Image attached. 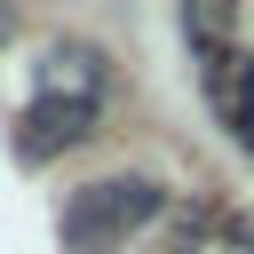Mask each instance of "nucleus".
Instances as JSON below:
<instances>
[{
	"mask_svg": "<svg viewBox=\"0 0 254 254\" xmlns=\"http://www.w3.org/2000/svg\"><path fill=\"white\" fill-rule=\"evenodd\" d=\"M159 206H167V190L151 183V175H111V183H87V190H71V206H64V254H111V246H127L143 222H159Z\"/></svg>",
	"mask_w": 254,
	"mask_h": 254,
	"instance_id": "nucleus-1",
	"label": "nucleus"
},
{
	"mask_svg": "<svg viewBox=\"0 0 254 254\" xmlns=\"http://www.w3.org/2000/svg\"><path fill=\"white\" fill-rule=\"evenodd\" d=\"M87 127H95V103H48V95H32V103H24V119H16V151L40 167V159H56V151L87 143Z\"/></svg>",
	"mask_w": 254,
	"mask_h": 254,
	"instance_id": "nucleus-2",
	"label": "nucleus"
},
{
	"mask_svg": "<svg viewBox=\"0 0 254 254\" xmlns=\"http://www.w3.org/2000/svg\"><path fill=\"white\" fill-rule=\"evenodd\" d=\"M32 95H48V103H95L103 95V56L79 48V40H56L40 56V71H32Z\"/></svg>",
	"mask_w": 254,
	"mask_h": 254,
	"instance_id": "nucleus-3",
	"label": "nucleus"
},
{
	"mask_svg": "<svg viewBox=\"0 0 254 254\" xmlns=\"http://www.w3.org/2000/svg\"><path fill=\"white\" fill-rule=\"evenodd\" d=\"M214 95H222V111H230V127L254 143V56H230V71L214 79Z\"/></svg>",
	"mask_w": 254,
	"mask_h": 254,
	"instance_id": "nucleus-4",
	"label": "nucleus"
},
{
	"mask_svg": "<svg viewBox=\"0 0 254 254\" xmlns=\"http://www.w3.org/2000/svg\"><path fill=\"white\" fill-rule=\"evenodd\" d=\"M0 40H8V16H0Z\"/></svg>",
	"mask_w": 254,
	"mask_h": 254,
	"instance_id": "nucleus-5",
	"label": "nucleus"
}]
</instances>
